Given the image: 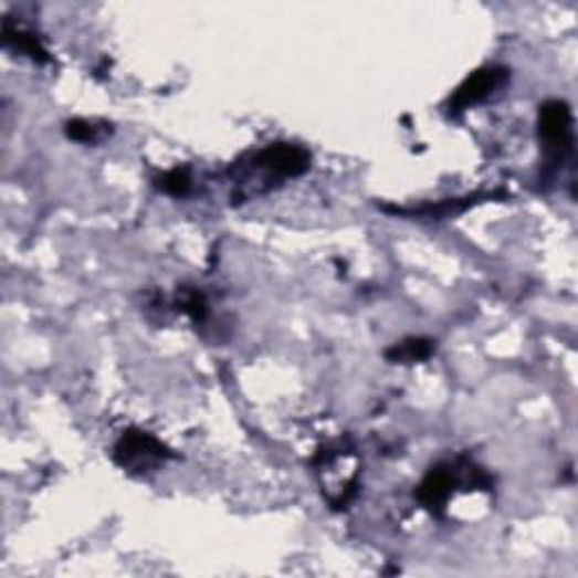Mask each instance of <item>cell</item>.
Returning <instances> with one entry per match:
<instances>
[{"label": "cell", "mask_w": 578, "mask_h": 578, "mask_svg": "<svg viewBox=\"0 0 578 578\" xmlns=\"http://www.w3.org/2000/svg\"><path fill=\"white\" fill-rule=\"evenodd\" d=\"M506 82H508V69L497 64L482 66L475 73H470L456 86V91L445 102V109L450 116H459L472 107H477V104L486 102L488 97H493Z\"/></svg>", "instance_id": "cell-5"}, {"label": "cell", "mask_w": 578, "mask_h": 578, "mask_svg": "<svg viewBox=\"0 0 578 578\" xmlns=\"http://www.w3.org/2000/svg\"><path fill=\"white\" fill-rule=\"evenodd\" d=\"M3 43H6V48L19 52V55L30 57L34 64H50L52 62L50 52L43 45L41 36L34 30L23 28L14 19L3 21Z\"/></svg>", "instance_id": "cell-6"}, {"label": "cell", "mask_w": 578, "mask_h": 578, "mask_svg": "<svg viewBox=\"0 0 578 578\" xmlns=\"http://www.w3.org/2000/svg\"><path fill=\"white\" fill-rule=\"evenodd\" d=\"M312 166V154L296 143H272L251 154L249 168L265 175L267 181L296 179Z\"/></svg>", "instance_id": "cell-4"}, {"label": "cell", "mask_w": 578, "mask_h": 578, "mask_svg": "<svg viewBox=\"0 0 578 578\" xmlns=\"http://www.w3.org/2000/svg\"><path fill=\"white\" fill-rule=\"evenodd\" d=\"M175 307L179 312H183L186 317H190L192 324H206L210 307H208V298L201 290L192 287V285H181L177 290V298H175Z\"/></svg>", "instance_id": "cell-8"}, {"label": "cell", "mask_w": 578, "mask_h": 578, "mask_svg": "<svg viewBox=\"0 0 578 578\" xmlns=\"http://www.w3.org/2000/svg\"><path fill=\"white\" fill-rule=\"evenodd\" d=\"M66 138L82 143V145H97L104 136L112 134V125L97 123V120H86V118H73L64 127Z\"/></svg>", "instance_id": "cell-9"}, {"label": "cell", "mask_w": 578, "mask_h": 578, "mask_svg": "<svg viewBox=\"0 0 578 578\" xmlns=\"http://www.w3.org/2000/svg\"><path fill=\"white\" fill-rule=\"evenodd\" d=\"M156 188L170 197H186L192 190V175L188 168H175L161 177H156Z\"/></svg>", "instance_id": "cell-10"}, {"label": "cell", "mask_w": 578, "mask_h": 578, "mask_svg": "<svg viewBox=\"0 0 578 578\" xmlns=\"http://www.w3.org/2000/svg\"><path fill=\"white\" fill-rule=\"evenodd\" d=\"M538 138L543 145V181H551L574 151V116L565 99H545L538 109Z\"/></svg>", "instance_id": "cell-2"}, {"label": "cell", "mask_w": 578, "mask_h": 578, "mask_svg": "<svg viewBox=\"0 0 578 578\" xmlns=\"http://www.w3.org/2000/svg\"><path fill=\"white\" fill-rule=\"evenodd\" d=\"M434 350H437V341L430 337H407L389 346L385 350V357L391 364H418L430 359Z\"/></svg>", "instance_id": "cell-7"}, {"label": "cell", "mask_w": 578, "mask_h": 578, "mask_svg": "<svg viewBox=\"0 0 578 578\" xmlns=\"http://www.w3.org/2000/svg\"><path fill=\"white\" fill-rule=\"evenodd\" d=\"M114 461L123 467L127 475L143 477L151 470H159L166 461L175 459L177 454L149 432L143 430H127L114 445Z\"/></svg>", "instance_id": "cell-3"}, {"label": "cell", "mask_w": 578, "mask_h": 578, "mask_svg": "<svg viewBox=\"0 0 578 578\" xmlns=\"http://www.w3.org/2000/svg\"><path fill=\"white\" fill-rule=\"evenodd\" d=\"M493 486V480L488 472L470 461L465 456H459L454 461H441L428 470V475L420 482L416 497L420 506L428 508L434 517H443L450 504V497L456 488L472 491L482 488L488 491Z\"/></svg>", "instance_id": "cell-1"}]
</instances>
